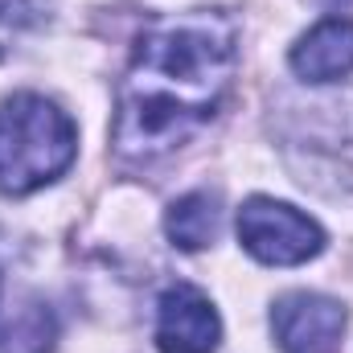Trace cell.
Returning a JSON list of instances; mask_svg holds the SVG:
<instances>
[{
    "instance_id": "obj_1",
    "label": "cell",
    "mask_w": 353,
    "mask_h": 353,
    "mask_svg": "<svg viewBox=\"0 0 353 353\" xmlns=\"http://www.w3.org/2000/svg\"><path fill=\"white\" fill-rule=\"evenodd\" d=\"M239 70V25L218 8L152 17L132 50L115 107V152L152 165L210 123Z\"/></svg>"
},
{
    "instance_id": "obj_2",
    "label": "cell",
    "mask_w": 353,
    "mask_h": 353,
    "mask_svg": "<svg viewBox=\"0 0 353 353\" xmlns=\"http://www.w3.org/2000/svg\"><path fill=\"white\" fill-rule=\"evenodd\" d=\"M79 152L74 119L46 94L21 90L0 103V193L25 197L66 173Z\"/></svg>"
},
{
    "instance_id": "obj_3",
    "label": "cell",
    "mask_w": 353,
    "mask_h": 353,
    "mask_svg": "<svg viewBox=\"0 0 353 353\" xmlns=\"http://www.w3.org/2000/svg\"><path fill=\"white\" fill-rule=\"evenodd\" d=\"M234 226H239L243 251L267 267H300L325 251V230L308 214H300L288 201L263 197V193H255L239 205Z\"/></svg>"
},
{
    "instance_id": "obj_4",
    "label": "cell",
    "mask_w": 353,
    "mask_h": 353,
    "mask_svg": "<svg viewBox=\"0 0 353 353\" xmlns=\"http://www.w3.org/2000/svg\"><path fill=\"white\" fill-rule=\"evenodd\" d=\"M350 312L321 292H288L271 304V333L283 353H337Z\"/></svg>"
},
{
    "instance_id": "obj_5",
    "label": "cell",
    "mask_w": 353,
    "mask_h": 353,
    "mask_svg": "<svg viewBox=\"0 0 353 353\" xmlns=\"http://www.w3.org/2000/svg\"><path fill=\"white\" fill-rule=\"evenodd\" d=\"M222 341V321L210 296L193 283H173L157 304V350L161 353H214Z\"/></svg>"
},
{
    "instance_id": "obj_6",
    "label": "cell",
    "mask_w": 353,
    "mask_h": 353,
    "mask_svg": "<svg viewBox=\"0 0 353 353\" xmlns=\"http://www.w3.org/2000/svg\"><path fill=\"white\" fill-rule=\"evenodd\" d=\"M288 62L304 83H337V79L353 74V21L325 17L292 46Z\"/></svg>"
},
{
    "instance_id": "obj_7",
    "label": "cell",
    "mask_w": 353,
    "mask_h": 353,
    "mask_svg": "<svg viewBox=\"0 0 353 353\" xmlns=\"http://www.w3.org/2000/svg\"><path fill=\"white\" fill-rule=\"evenodd\" d=\"M218 226H222V205L214 193H185L165 214V230H169L173 247H181V251L210 247L218 239Z\"/></svg>"
},
{
    "instance_id": "obj_8",
    "label": "cell",
    "mask_w": 353,
    "mask_h": 353,
    "mask_svg": "<svg viewBox=\"0 0 353 353\" xmlns=\"http://www.w3.org/2000/svg\"><path fill=\"white\" fill-rule=\"evenodd\" d=\"M58 337L54 312L41 300H29L4 329V353H50Z\"/></svg>"
},
{
    "instance_id": "obj_9",
    "label": "cell",
    "mask_w": 353,
    "mask_h": 353,
    "mask_svg": "<svg viewBox=\"0 0 353 353\" xmlns=\"http://www.w3.org/2000/svg\"><path fill=\"white\" fill-rule=\"evenodd\" d=\"M316 8H329V12H337V8H350L353 0H312Z\"/></svg>"
}]
</instances>
